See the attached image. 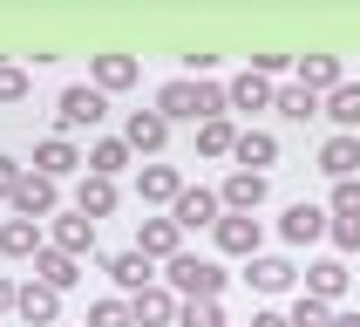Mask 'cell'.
<instances>
[{"label":"cell","mask_w":360,"mask_h":327,"mask_svg":"<svg viewBox=\"0 0 360 327\" xmlns=\"http://www.w3.org/2000/svg\"><path fill=\"white\" fill-rule=\"evenodd\" d=\"M163 286H170L177 300H218L224 293V266L198 259V252H177V259H163Z\"/></svg>","instance_id":"6da1fadb"},{"label":"cell","mask_w":360,"mask_h":327,"mask_svg":"<svg viewBox=\"0 0 360 327\" xmlns=\"http://www.w3.org/2000/svg\"><path fill=\"white\" fill-rule=\"evenodd\" d=\"M102 116H109V96H102L96 82H75V89H61V102H55L61 137H75V130H96Z\"/></svg>","instance_id":"7a4b0ae2"},{"label":"cell","mask_w":360,"mask_h":327,"mask_svg":"<svg viewBox=\"0 0 360 327\" xmlns=\"http://www.w3.org/2000/svg\"><path fill=\"white\" fill-rule=\"evenodd\" d=\"M211 239H218V252H231V259H259L265 225L252 218V211H224V218L211 225Z\"/></svg>","instance_id":"3957f363"},{"label":"cell","mask_w":360,"mask_h":327,"mask_svg":"<svg viewBox=\"0 0 360 327\" xmlns=\"http://www.w3.org/2000/svg\"><path fill=\"white\" fill-rule=\"evenodd\" d=\"M14 218H55L61 211V184L55 178H41V171H20V184H14Z\"/></svg>","instance_id":"277c9868"},{"label":"cell","mask_w":360,"mask_h":327,"mask_svg":"<svg viewBox=\"0 0 360 327\" xmlns=\"http://www.w3.org/2000/svg\"><path fill=\"white\" fill-rule=\"evenodd\" d=\"M170 218H177V232H198V225H218V218H224V204H218V191H204V184H184L177 204H170Z\"/></svg>","instance_id":"5b68a950"},{"label":"cell","mask_w":360,"mask_h":327,"mask_svg":"<svg viewBox=\"0 0 360 327\" xmlns=\"http://www.w3.org/2000/svg\"><path fill=\"white\" fill-rule=\"evenodd\" d=\"M333 232V211H320V204H285V218H279V239L285 245H313V239H326Z\"/></svg>","instance_id":"8992f818"},{"label":"cell","mask_w":360,"mask_h":327,"mask_svg":"<svg viewBox=\"0 0 360 327\" xmlns=\"http://www.w3.org/2000/svg\"><path fill=\"white\" fill-rule=\"evenodd\" d=\"M102 273L116 280V293H122V300H136L143 286H157V273H150V259H143L136 245H129V252H109V259H102Z\"/></svg>","instance_id":"52a82bcc"},{"label":"cell","mask_w":360,"mask_h":327,"mask_svg":"<svg viewBox=\"0 0 360 327\" xmlns=\"http://www.w3.org/2000/svg\"><path fill=\"white\" fill-rule=\"evenodd\" d=\"M82 164H89V157H82V150H75V137H61V130L34 143V171H41V178H55V184L68 178V171H82Z\"/></svg>","instance_id":"ba28073f"},{"label":"cell","mask_w":360,"mask_h":327,"mask_svg":"<svg viewBox=\"0 0 360 327\" xmlns=\"http://www.w3.org/2000/svg\"><path fill=\"white\" fill-rule=\"evenodd\" d=\"M224 96H231V109H245V116H259V109H272V96H279V82L259 75V68H245V75L224 82Z\"/></svg>","instance_id":"9c48e42d"},{"label":"cell","mask_w":360,"mask_h":327,"mask_svg":"<svg viewBox=\"0 0 360 327\" xmlns=\"http://www.w3.org/2000/svg\"><path fill=\"white\" fill-rule=\"evenodd\" d=\"M136 252H143V259H177V252H184L177 218H136Z\"/></svg>","instance_id":"30bf717a"},{"label":"cell","mask_w":360,"mask_h":327,"mask_svg":"<svg viewBox=\"0 0 360 327\" xmlns=\"http://www.w3.org/2000/svg\"><path fill=\"white\" fill-rule=\"evenodd\" d=\"M14 314H20L27 327H55V321H61V293H55V286H41V280H27V286L14 293Z\"/></svg>","instance_id":"8fae6325"},{"label":"cell","mask_w":360,"mask_h":327,"mask_svg":"<svg viewBox=\"0 0 360 327\" xmlns=\"http://www.w3.org/2000/svg\"><path fill=\"white\" fill-rule=\"evenodd\" d=\"M122 143H129V150H143V157H157L163 143H170V123H163L157 109H129V123H122Z\"/></svg>","instance_id":"7c38bea8"},{"label":"cell","mask_w":360,"mask_h":327,"mask_svg":"<svg viewBox=\"0 0 360 327\" xmlns=\"http://www.w3.org/2000/svg\"><path fill=\"white\" fill-rule=\"evenodd\" d=\"M48 239L61 245V252H96V218H89V211H55V225H48Z\"/></svg>","instance_id":"4fadbf2b"},{"label":"cell","mask_w":360,"mask_h":327,"mask_svg":"<svg viewBox=\"0 0 360 327\" xmlns=\"http://www.w3.org/2000/svg\"><path fill=\"white\" fill-rule=\"evenodd\" d=\"M34 280L55 286V293H68V286L82 280V259H75V252H61V245H41V252H34Z\"/></svg>","instance_id":"5bb4252c"},{"label":"cell","mask_w":360,"mask_h":327,"mask_svg":"<svg viewBox=\"0 0 360 327\" xmlns=\"http://www.w3.org/2000/svg\"><path fill=\"white\" fill-rule=\"evenodd\" d=\"M129 307H136V327H177V293H170V286H143V293H136V300H129Z\"/></svg>","instance_id":"9a60e30c"},{"label":"cell","mask_w":360,"mask_h":327,"mask_svg":"<svg viewBox=\"0 0 360 327\" xmlns=\"http://www.w3.org/2000/svg\"><path fill=\"white\" fill-rule=\"evenodd\" d=\"M157 116L163 123H198V82H191V75L163 82V89H157Z\"/></svg>","instance_id":"2e32d148"},{"label":"cell","mask_w":360,"mask_h":327,"mask_svg":"<svg viewBox=\"0 0 360 327\" xmlns=\"http://www.w3.org/2000/svg\"><path fill=\"white\" fill-rule=\"evenodd\" d=\"M184 178H177V164H143L136 171V198L143 204H177Z\"/></svg>","instance_id":"e0dca14e"},{"label":"cell","mask_w":360,"mask_h":327,"mask_svg":"<svg viewBox=\"0 0 360 327\" xmlns=\"http://www.w3.org/2000/svg\"><path fill=\"white\" fill-rule=\"evenodd\" d=\"M245 280L259 286V293H285V286L300 280V266L279 259V252H259V259H245Z\"/></svg>","instance_id":"ac0fdd59"},{"label":"cell","mask_w":360,"mask_h":327,"mask_svg":"<svg viewBox=\"0 0 360 327\" xmlns=\"http://www.w3.org/2000/svg\"><path fill=\"white\" fill-rule=\"evenodd\" d=\"M347 286H354L347 259H313V266H306V293H313V300H326V307H333Z\"/></svg>","instance_id":"d6986e66"},{"label":"cell","mask_w":360,"mask_h":327,"mask_svg":"<svg viewBox=\"0 0 360 327\" xmlns=\"http://www.w3.org/2000/svg\"><path fill=\"white\" fill-rule=\"evenodd\" d=\"M218 204L224 211H259L265 204V171H231L224 191H218Z\"/></svg>","instance_id":"ffe728a7"},{"label":"cell","mask_w":360,"mask_h":327,"mask_svg":"<svg viewBox=\"0 0 360 327\" xmlns=\"http://www.w3.org/2000/svg\"><path fill=\"white\" fill-rule=\"evenodd\" d=\"M300 82L326 102V96H333V89L347 82V68H340V55H300Z\"/></svg>","instance_id":"44dd1931"},{"label":"cell","mask_w":360,"mask_h":327,"mask_svg":"<svg viewBox=\"0 0 360 327\" xmlns=\"http://www.w3.org/2000/svg\"><path fill=\"white\" fill-rule=\"evenodd\" d=\"M320 171H326V178H354V171H360V137L333 130V137L320 143Z\"/></svg>","instance_id":"7402d4cb"},{"label":"cell","mask_w":360,"mask_h":327,"mask_svg":"<svg viewBox=\"0 0 360 327\" xmlns=\"http://www.w3.org/2000/svg\"><path fill=\"white\" fill-rule=\"evenodd\" d=\"M116 178H96V171H89V178L75 184V211H89V218H109V211H116Z\"/></svg>","instance_id":"603a6c76"},{"label":"cell","mask_w":360,"mask_h":327,"mask_svg":"<svg viewBox=\"0 0 360 327\" xmlns=\"http://www.w3.org/2000/svg\"><path fill=\"white\" fill-rule=\"evenodd\" d=\"M41 245H48L41 239V218H7L0 225V252H7V259H34Z\"/></svg>","instance_id":"cb8c5ba5"},{"label":"cell","mask_w":360,"mask_h":327,"mask_svg":"<svg viewBox=\"0 0 360 327\" xmlns=\"http://www.w3.org/2000/svg\"><path fill=\"white\" fill-rule=\"evenodd\" d=\"M238 171H265V164H279V137L272 130H238Z\"/></svg>","instance_id":"d4e9b609"},{"label":"cell","mask_w":360,"mask_h":327,"mask_svg":"<svg viewBox=\"0 0 360 327\" xmlns=\"http://www.w3.org/2000/svg\"><path fill=\"white\" fill-rule=\"evenodd\" d=\"M238 150V123L231 116H204L198 123V157H231Z\"/></svg>","instance_id":"484cf974"},{"label":"cell","mask_w":360,"mask_h":327,"mask_svg":"<svg viewBox=\"0 0 360 327\" xmlns=\"http://www.w3.org/2000/svg\"><path fill=\"white\" fill-rule=\"evenodd\" d=\"M129 157H136V150H129L122 137H96V143H89V171H96V178H116V171H129Z\"/></svg>","instance_id":"4316f807"},{"label":"cell","mask_w":360,"mask_h":327,"mask_svg":"<svg viewBox=\"0 0 360 327\" xmlns=\"http://www.w3.org/2000/svg\"><path fill=\"white\" fill-rule=\"evenodd\" d=\"M272 109H279L285 123H313V116H320V96H313L306 82H285L279 96H272Z\"/></svg>","instance_id":"83f0119b"},{"label":"cell","mask_w":360,"mask_h":327,"mask_svg":"<svg viewBox=\"0 0 360 327\" xmlns=\"http://www.w3.org/2000/svg\"><path fill=\"white\" fill-rule=\"evenodd\" d=\"M143 68H136V55H96V89L102 96H116V89H129Z\"/></svg>","instance_id":"f1b7e54d"},{"label":"cell","mask_w":360,"mask_h":327,"mask_svg":"<svg viewBox=\"0 0 360 327\" xmlns=\"http://www.w3.org/2000/svg\"><path fill=\"white\" fill-rule=\"evenodd\" d=\"M320 116H333V123L347 130V137H354V130H360V82H340V89H333V96L320 102Z\"/></svg>","instance_id":"f546056e"},{"label":"cell","mask_w":360,"mask_h":327,"mask_svg":"<svg viewBox=\"0 0 360 327\" xmlns=\"http://www.w3.org/2000/svg\"><path fill=\"white\" fill-rule=\"evenodd\" d=\"M82 327H136V307L122 300V293H109V300L89 307V321H82Z\"/></svg>","instance_id":"4dcf8cb0"},{"label":"cell","mask_w":360,"mask_h":327,"mask_svg":"<svg viewBox=\"0 0 360 327\" xmlns=\"http://www.w3.org/2000/svg\"><path fill=\"white\" fill-rule=\"evenodd\" d=\"M285 321H292V327H333V307H326V300H313V293H300Z\"/></svg>","instance_id":"1f68e13d"},{"label":"cell","mask_w":360,"mask_h":327,"mask_svg":"<svg viewBox=\"0 0 360 327\" xmlns=\"http://www.w3.org/2000/svg\"><path fill=\"white\" fill-rule=\"evenodd\" d=\"M177 327H224V307L218 300H184L177 307Z\"/></svg>","instance_id":"d6a6232c"},{"label":"cell","mask_w":360,"mask_h":327,"mask_svg":"<svg viewBox=\"0 0 360 327\" xmlns=\"http://www.w3.org/2000/svg\"><path fill=\"white\" fill-rule=\"evenodd\" d=\"M204 116H231V96H224V82H198V123Z\"/></svg>","instance_id":"836d02e7"},{"label":"cell","mask_w":360,"mask_h":327,"mask_svg":"<svg viewBox=\"0 0 360 327\" xmlns=\"http://www.w3.org/2000/svg\"><path fill=\"white\" fill-rule=\"evenodd\" d=\"M333 218H360V178H333Z\"/></svg>","instance_id":"e575fe53"},{"label":"cell","mask_w":360,"mask_h":327,"mask_svg":"<svg viewBox=\"0 0 360 327\" xmlns=\"http://www.w3.org/2000/svg\"><path fill=\"white\" fill-rule=\"evenodd\" d=\"M0 102H27V68L20 61H0Z\"/></svg>","instance_id":"d590c367"},{"label":"cell","mask_w":360,"mask_h":327,"mask_svg":"<svg viewBox=\"0 0 360 327\" xmlns=\"http://www.w3.org/2000/svg\"><path fill=\"white\" fill-rule=\"evenodd\" d=\"M326 239L340 245V252H360V218H333V232Z\"/></svg>","instance_id":"8d00e7d4"},{"label":"cell","mask_w":360,"mask_h":327,"mask_svg":"<svg viewBox=\"0 0 360 327\" xmlns=\"http://www.w3.org/2000/svg\"><path fill=\"white\" fill-rule=\"evenodd\" d=\"M14 184H20V164L0 150V198H14Z\"/></svg>","instance_id":"74e56055"},{"label":"cell","mask_w":360,"mask_h":327,"mask_svg":"<svg viewBox=\"0 0 360 327\" xmlns=\"http://www.w3.org/2000/svg\"><path fill=\"white\" fill-rule=\"evenodd\" d=\"M252 327H292V321H285V314H272V307H265V314H252Z\"/></svg>","instance_id":"f35d334b"},{"label":"cell","mask_w":360,"mask_h":327,"mask_svg":"<svg viewBox=\"0 0 360 327\" xmlns=\"http://www.w3.org/2000/svg\"><path fill=\"white\" fill-rule=\"evenodd\" d=\"M14 293H20L14 280H0V314H14Z\"/></svg>","instance_id":"ab89813d"},{"label":"cell","mask_w":360,"mask_h":327,"mask_svg":"<svg viewBox=\"0 0 360 327\" xmlns=\"http://www.w3.org/2000/svg\"><path fill=\"white\" fill-rule=\"evenodd\" d=\"M333 327H360V314H333Z\"/></svg>","instance_id":"60d3db41"}]
</instances>
